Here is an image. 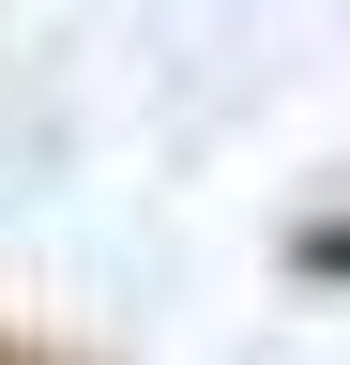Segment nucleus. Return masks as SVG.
I'll return each instance as SVG.
<instances>
[{
	"mask_svg": "<svg viewBox=\"0 0 350 365\" xmlns=\"http://www.w3.org/2000/svg\"><path fill=\"white\" fill-rule=\"evenodd\" d=\"M0 365H61V350H31V335H0Z\"/></svg>",
	"mask_w": 350,
	"mask_h": 365,
	"instance_id": "1",
	"label": "nucleus"
}]
</instances>
